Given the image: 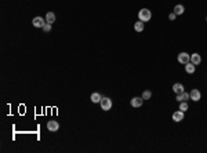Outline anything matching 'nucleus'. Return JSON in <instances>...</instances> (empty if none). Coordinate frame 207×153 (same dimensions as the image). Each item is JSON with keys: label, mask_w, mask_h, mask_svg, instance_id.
I'll list each match as a JSON object with an SVG mask.
<instances>
[{"label": "nucleus", "mask_w": 207, "mask_h": 153, "mask_svg": "<svg viewBox=\"0 0 207 153\" xmlns=\"http://www.w3.org/2000/svg\"><path fill=\"white\" fill-rule=\"evenodd\" d=\"M138 18H140V21H142V22L150 21V18H152V11L148 10V8H141L140 11H138Z\"/></svg>", "instance_id": "f257e3e1"}, {"label": "nucleus", "mask_w": 207, "mask_h": 153, "mask_svg": "<svg viewBox=\"0 0 207 153\" xmlns=\"http://www.w3.org/2000/svg\"><path fill=\"white\" fill-rule=\"evenodd\" d=\"M99 105H101L102 110H105V112L111 110V108H112V99L108 98V97H104V98L101 99V102H99Z\"/></svg>", "instance_id": "f03ea898"}, {"label": "nucleus", "mask_w": 207, "mask_h": 153, "mask_svg": "<svg viewBox=\"0 0 207 153\" xmlns=\"http://www.w3.org/2000/svg\"><path fill=\"white\" fill-rule=\"evenodd\" d=\"M130 104H131L133 108H141L142 104H144V98H142V97H134V98L130 101Z\"/></svg>", "instance_id": "7ed1b4c3"}, {"label": "nucleus", "mask_w": 207, "mask_h": 153, "mask_svg": "<svg viewBox=\"0 0 207 153\" xmlns=\"http://www.w3.org/2000/svg\"><path fill=\"white\" fill-rule=\"evenodd\" d=\"M189 61H191V55H189L188 53H180V54H178V62L180 63L185 65V63H188Z\"/></svg>", "instance_id": "20e7f679"}, {"label": "nucleus", "mask_w": 207, "mask_h": 153, "mask_svg": "<svg viewBox=\"0 0 207 153\" xmlns=\"http://www.w3.org/2000/svg\"><path fill=\"white\" fill-rule=\"evenodd\" d=\"M58 128H60V124H58V121H55V120L47 121V130H48V131L55 132V131H58Z\"/></svg>", "instance_id": "39448f33"}, {"label": "nucleus", "mask_w": 207, "mask_h": 153, "mask_svg": "<svg viewBox=\"0 0 207 153\" xmlns=\"http://www.w3.org/2000/svg\"><path fill=\"white\" fill-rule=\"evenodd\" d=\"M189 95H191V99H192V101H195V102L200 101V98H202V93L198 90V88H193V90L189 93Z\"/></svg>", "instance_id": "423d86ee"}, {"label": "nucleus", "mask_w": 207, "mask_h": 153, "mask_svg": "<svg viewBox=\"0 0 207 153\" xmlns=\"http://www.w3.org/2000/svg\"><path fill=\"white\" fill-rule=\"evenodd\" d=\"M184 113H185V112H182V110L174 112V113H173V120H174L175 123H180V121H182V120H184Z\"/></svg>", "instance_id": "0eeeda50"}, {"label": "nucleus", "mask_w": 207, "mask_h": 153, "mask_svg": "<svg viewBox=\"0 0 207 153\" xmlns=\"http://www.w3.org/2000/svg\"><path fill=\"white\" fill-rule=\"evenodd\" d=\"M191 62H192L193 65L198 66L199 63L202 62V57H200V54H198V53H195V54H191Z\"/></svg>", "instance_id": "6e6552de"}, {"label": "nucleus", "mask_w": 207, "mask_h": 153, "mask_svg": "<svg viewBox=\"0 0 207 153\" xmlns=\"http://www.w3.org/2000/svg\"><path fill=\"white\" fill-rule=\"evenodd\" d=\"M33 26H36V28H43L44 26V19L42 18V17H36V18H33Z\"/></svg>", "instance_id": "1a4fd4ad"}, {"label": "nucleus", "mask_w": 207, "mask_h": 153, "mask_svg": "<svg viewBox=\"0 0 207 153\" xmlns=\"http://www.w3.org/2000/svg\"><path fill=\"white\" fill-rule=\"evenodd\" d=\"M188 99H191V95H189V93H186V91H184V93H181V94H177L178 102H184V101H188Z\"/></svg>", "instance_id": "9d476101"}, {"label": "nucleus", "mask_w": 207, "mask_h": 153, "mask_svg": "<svg viewBox=\"0 0 207 153\" xmlns=\"http://www.w3.org/2000/svg\"><path fill=\"white\" fill-rule=\"evenodd\" d=\"M196 70V65H193L191 61H189L188 63H185V72L189 73V75H192V73H195Z\"/></svg>", "instance_id": "9b49d317"}, {"label": "nucleus", "mask_w": 207, "mask_h": 153, "mask_svg": "<svg viewBox=\"0 0 207 153\" xmlns=\"http://www.w3.org/2000/svg\"><path fill=\"white\" fill-rule=\"evenodd\" d=\"M173 91H174L175 94H181L185 91V88H184V86L181 83H175L174 86H173Z\"/></svg>", "instance_id": "f8f14e48"}, {"label": "nucleus", "mask_w": 207, "mask_h": 153, "mask_svg": "<svg viewBox=\"0 0 207 153\" xmlns=\"http://www.w3.org/2000/svg\"><path fill=\"white\" fill-rule=\"evenodd\" d=\"M90 99H91V102H94V104H98V102H101L102 97H101V94L99 93H93L91 94V97H90Z\"/></svg>", "instance_id": "ddd939ff"}, {"label": "nucleus", "mask_w": 207, "mask_h": 153, "mask_svg": "<svg viewBox=\"0 0 207 153\" xmlns=\"http://www.w3.org/2000/svg\"><path fill=\"white\" fill-rule=\"evenodd\" d=\"M184 11H185V7H184L182 4H177V6L174 7V11L173 12H174L175 15H182Z\"/></svg>", "instance_id": "4468645a"}, {"label": "nucleus", "mask_w": 207, "mask_h": 153, "mask_svg": "<svg viewBox=\"0 0 207 153\" xmlns=\"http://www.w3.org/2000/svg\"><path fill=\"white\" fill-rule=\"evenodd\" d=\"M46 22L53 25V22H55V14L54 12H47L46 14Z\"/></svg>", "instance_id": "2eb2a0df"}, {"label": "nucleus", "mask_w": 207, "mask_h": 153, "mask_svg": "<svg viewBox=\"0 0 207 153\" xmlns=\"http://www.w3.org/2000/svg\"><path fill=\"white\" fill-rule=\"evenodd\" d=\"M134 29H135V32L141 33L142 30H144V22H142V21L135 22V24H134Z\"/></svg>", "instance_id": "dca6fc26"}, {"label": "nucleus", "mask_w": 207, "mask_h": 153, "mask_svg": "<svg viewBox=\"0 0 207 153\" xmlns=\"http://www.w3.org/2000/svg\"><path fill=\"white\" fill-rule=\"evenodd\" d=\"M188 102L186 101H184V102H180V110H182V112H186L188 110Z\"/></svg>", "instance_id": "f3484780"}, {"label": "nucleus", "mask_w": 207, "mask_h": 153, "mask_svg": "<svg viewBox=\"0 0 207 153\" xmlns=\"http://www.w3.org/2000/svg\"><path fill=\"white\" fill-rule=\"evenodd\" d=\"M150 97H152V93H150L149 90H145L144 93H142V98H144V101L145 99H150Z\"/></svg>", "instance_id": "a211bd4d"}, {"label": "nucleus", "mask_w": 207, "mask_h": 153, "mask_svg": "<svg viewBox=\"0 0 207 153\" xmlns=\"http://www.w3.org/2000/svg\"><path fill=\"white\" fill-rule=\"evenodd\" d=\"M42 29L44 30L46 33H48V32H50V30H51V24H48V22H46V24H44V26H43Z\"/></svg>", "instance_id": "6ab92c4d"}, {"label": "nucleus", "mask_w": 207, "mask_h": 153, "mask_svg": "<svg viewBox=\"0 0 207 153\" xmlns=\"http://www.w3.org/2000/svg\"><path fill=\"white\" fill-rule=\"evenodd\" d=\"M175 17H177V15H175L174 12H171V14L168 15V19H170V21H174V19H175Z\"/></svg>", "instance_id": "aec40b11"}, {"label": "nucleus", "mask_w": 207, "mask_h": 153, "mask_svg": "<svg viewBox=\"0 0 207 153\" xmlns=\"http://www.w3.org/2000/svg\"><path fill=\"white\" fill-rule=\"evenodd\" d=\"M206 21H207V17H206Z\"/></svg>", "instance_id": "412c9836"}]
</instances>
